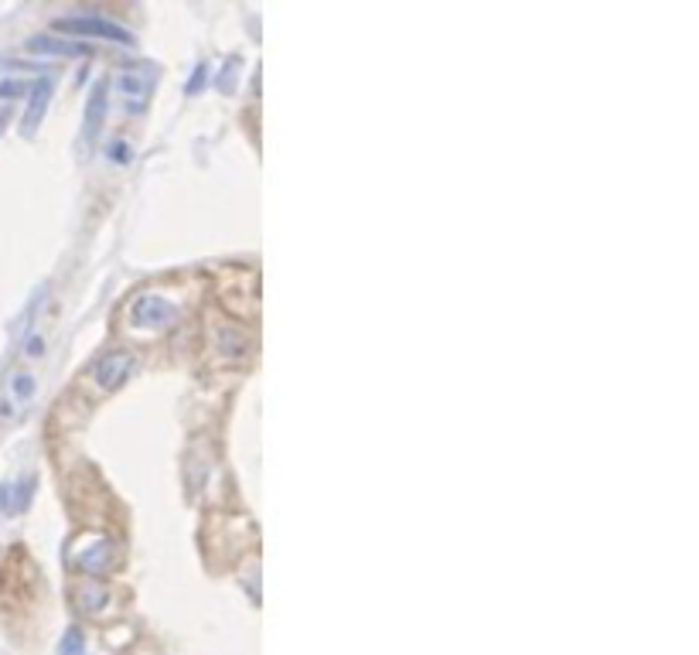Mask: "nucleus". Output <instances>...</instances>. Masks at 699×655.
<instances>
[{
  "label": "nucleus",
  "mask_w": 699,
  "mask_h": 655,
  "mask_svg": "<svg viewBox=\"0 0 699 655\" xmlns=\"http://www.w3.org/2000/svg\"><path fill=\"white\" fill-rule=\"evenodd\" d=\"M38 396V369L31 366H11L0 383V424H18L28 417L31 403Z\"/></svg>",
  "instance_id": "f257e3e1"
},
{
  "label": "nucleus",
  "mask_w": 699,
  "mask_h": 655,
  "mask_svg": "<svg viewBox=\"0 0 699 655\" xmlns=\"http://www.w3.org/2000/svg\"><path fill=\"white\" fill-rule=\"evenodd\" d=\"M69 563L86 577H106L116 567V543L103 533H82L69 546Z\"/></svg>",
  "instance_id": "f03ea898"
},
{
  "label": "nucleus",
  "mask_w": 699,
  "mask_h": 655,
  "mask_svg": "<svg viewBox=\"0 0 699 655\" xmlns=\"http://www.w3.org/2000/svg\"><path fill=\"white\" fill-rule=\"evenodd\" d=\"M154 93V69L147 62H130L116 69L113 76V96L127 113H144Z\"/></svg>",
  "instance_id": "7ed1b4c3"
},
{
  "label": "nucleus",
  "mask_w": 699,
  "mask_h": 655,
  "mask_svg": "<svg viewBox=\"0 0 699 655\" xmlns=\"http://www.w3.org/2000/svg\"><path fill=\"white\" fill-rule=\"evenodd\" d=\"M133 369H137V355H133L130 348H116V352L99 355L93 366L86 369V379H82V383H89L93 393L106 396L127 383L133 376Z\"/></svg>",
  "instance_id": "20e7f679"
},
{
  "label": "nucleus",
  "mask_w": 699,
  "mask_h": 655,
  "mask_svg": "<svg viewBox=\"0 0 699 655\" xmlns=\"http://www.w3.org/2000/svg\"><path fill=\"white\" fill-rule=\"evenodd\" d=\"M174 318H178V308L164 294H137L127 308V325L137 335H161Z\"/></svg>",
  "instance_id": "39448f33"
},
{
  "label": "nucleus",
  "mask_w": 699,
  "mask_h": 655,
  "mask_svg": "<svg viewBox=\"0 0 699 655\" xmlns=\"http://www.w3.org/2000/svg\"><path fill=\"white\" fill-rule=\"evenodd\" d=\"M208 325H212V328H208L212 352L219 355V359H226V362H243L246 359L253 342H249V335L236 325V321L222 318V314H212V318H208Z\"/></svg>",
  "instance_id": "423d86ee"
},
{
  "label": "nucleus",
  "mask_w": 699,
  "mask_h": 655,
  "mask_svg": "<svg viewBox=\"0 0 699 655\" xmlns=\"http://www.w3.org/2000/svg\"><path fill=\"white\" fill-rule=\"evenodd\" d=\"M58 31L65 35H89V38H106V41H120V45H130V31L120 28V24L106 21V18H89V14H76V18H58L55 21Z\"/></svg>",
  "instance_id": "0eeeda50"
},
{
  "label": "nucleus",
  "mask_w": 699,
  "mask_h": 655,
  "mask_svg": "<svg viewBox=\"0 0 699 655\" xmlns=\"http://www.w3.org/2000/svg\"><path fill=\"white\" fill-rule=\"evenodd\" d=\"M106 604H110V591L99 580H86V584L76 587V608L82 615H99Z\"/></svg>",
  "instance_id": "6e6552de"
},
{
  "label": "nucleus",
  "mask_w": 699,
  "mask_h": 655,
  "mask_svg": "<svg viewBox=\"0 0 699 655\" xmlns=\"http://www.w3.org/2000/svg\"><path fill=\"white\" fill-rule=\"evenodd\" d=\"M28 52H41V55H86V45L79 41H65L55 35H35L28 41Z\"/></svg>",
  "instance_id": "1a4fd4ad"
},
{
  "label": "nucleus",
  "mask_w": 699,
  "mask_h": 655,
  "mask_svg": "<svg viewBox=\"0 0 699 655\" xmlns=\"http://www.w3.org/2000/svg\"><path fill=\"white\" fill-rule=\"evenodd\" d=\"M48 96H52V82L41 79L35 89H31V103H28V116H24V130H35V123L41 120L48 106Z\"/></svg>",
  "instance_id": "9d476101"
},
{
  "label": "nucleus",
  "mask_w": 699,
  "mask_h": 655,
  "mask_svg": "<svg viewBox=\"0 0 699 655\" xmlns=\"http://www.w3.org/2000/svg\"><path fill=\"white\" fill-rule=\"evenodd\" d=\"M58 655H86V642H82V632H79V628L65 632L62 645H58Z\"/></svg>",
  "instance_id": "9b49d317"
},
{
  "label": "nucleus",
  "mask_w": 699,
  "mask_h": 655,
  "mask_svg": "<svg viewBox=\"0 0 699 655\" xmlns=\"http://www.w3.org/2000/svg\"><path fill=\"white\" fill-rule=\"evenodd\" d=\"M28 82H24V79H0V96H4V99H14V96H24V93H28Z\"/></svg>",
  "instance_id": "f8f14e48"
},
{
  "label": "nucleus",
  "mask_w": 699,
  "mask_h": 655,
  "mask_svg": "<svg viewBox=\"0 0 699 655\" xmlns=\"http://www.w3.org/2000/svg\"><path fill=\"white\" fill-rule=\"evenodd\" d=\"M0 495H4V492H0Z\"/></svg>",
  "instance_id": "ddd939ff"
}]
</instances>
